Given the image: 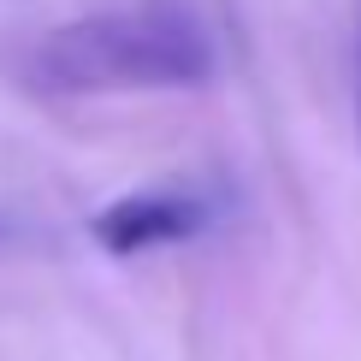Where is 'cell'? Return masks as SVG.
Wrapping results in <instances>:
<instances>
[{
  "mask_svg": "<svg viewBox=\"0 0 361 361\" xmlns=\"http://www.w3.org/2000/svg\"><path fill=\"white\" fill-rule=\"evenodd\" d=\"M214 78V36L178 0L89 12L30 48V83L48 95H125V89H195Z\"/></svg>",
  "mask_w": 361,
  "mask_h": 361,
  "instance_id": "obj_1",
  "label": "cell"
},
{
  "mask_svg": "<svg viewBox=\"0 0 361 361\" xmlns=\"http://www.w3.org/2000/svg\"><path fill=\"white\" fill-rule=\"evenodd\" d=\"M214 207L207 195L195 190H130V195H113L107 207L89 214V237H95L107 255L130 261V255H148V249H172V243H190V237L207 231Z\"/></svg>",
  "mask_w": 361,
  "mask_h": 361,
  "instance_id": "obj_2",
  "label": "cell"
}]
</instances>
